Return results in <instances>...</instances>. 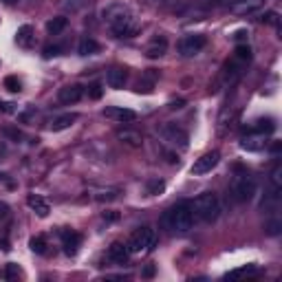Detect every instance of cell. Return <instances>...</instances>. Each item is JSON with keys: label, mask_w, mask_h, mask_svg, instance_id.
I'll return each mask as SVG.
<instances>
[{"label": "cell", "mask_w": 282, "mask_h": 282, "mask_svg": "<svg viewBox=\"0 0 282 282\" xmlns=\"http://www.w3.org/2000/svg\"><path fill=\"white\" fill-rule=\"evenodd\" d=\"M86 93H88V97H91V100H101V95H104V88H101L100 82H95V84H91V86L86 88Z\"/></svg>", "instance_id": "38"}, {"label": "cell", "mask_w": 282, "mask_h": 282, "mask_svg": "<svg viewBox=\"0 0 282 282\" xmlns=\"http://www.w3.org/2000/svg\"><path fill=\"white\" fill-rule=\"evenodd\" d=\"M108 27L117 38H133V35H137L139 29H141V24L134 20V16L130 14V11L124 16H119V18H115L113 22H108Z\"/></svg>", "instance_id": "5"}, {"label": "cell", "mask_w": 282, "mask_h": 282, "mask_svg": "<svg viewBox=\"0 0 282 282\" xmlns=\"http://www.w3.org/2000/svg\"><path fill=\"white\" fill-rule=\"evenodd\" d=\"M117 218H119V214H117V212H113V210L104 212V220H110V223H113V220H117Z\"/></svg>", "instance_id": "45"}, {"label": "cell", "mask_w": 282, "mask_h": 282, "mask_svg": "<svg viewBox=\"0 0 282 282\" xmlns=\"http://www.w3.org/2000/svg\"><path fill=\"white\" fill-rule=\"evenodd\" d=\"M271 187L282 190V166H280V163H278V166L271 170Z\"/></svg>", "instance_id": "36"}, {"label": "cell", "mask_w": 282, "mask_h": 282, "mask_svg": "<svg viewBox=\"0 0 282 282\" xmlns=\"http://www.w3.org/2000/svg\"><path fill=\"white\" fill-rule=\"evenodd\" d=\"M269 150H271L273 154H278V152H280V150H282V144H280V141H273V144H271V148H269Z\"/></svg>", "instance_id": "47"}, {"label": "cell", "mask_w": 282, "mask_h": 282, "mask_svg": "<svg viewBox=\"0 0 282 282\" xmlns=\"http://www.w3.org/2000/svg\"><path fill=\"white\" fill-rule=\"evenodd\" d=\"M190 207H192L196 218H201L203 223H214L220 216V201H218V196L212 194V192H205V194L196 196L194 201L190 203Z\"/></svg>", "instance_id": "2"}, {"label": "cell", "mask_w": 282, "mask_h": 282, "mask_svg": "<svg viewBox=\"0 0 282 282\" xmlns=\"http://www.w3.org/2000/svg\"><path fill=\"white\" fill-rule=\"evenodd\" d=\"M117 196H119V192H117V190H106V192L95 194V201H115Z\"/></svg>", "instance_id": "39"}, {"label": "cell", "mask_w": 282, "mask_h": 282, "mask_svg": "<svg viewBox=\"0 0 282 282\" xmlns=\"http://www.w3.org/2000/svg\"><path fill=\"white\" fill-rule=\"evenodd\" d=\"M0 133L5 134L7 139H11V141H22V139H24L22 130L16 128V126H2V130H0Z\"/></svg>", "instance_id": "31"}, {"label": "cell", "mask_w": 282, "mask_h": 282, "mask_svg": "<svg viewBox=\"0 0 282 282\" xmlns=\"http://www.w3.org/2000/svg\"><path fill=\"white\" fill-rule=\"evenodd\" d=\"M77 53H80V55H95V53H100V44H97L95 38L86 35V38H82V40H80Z\"/></svg>", "instance_id": "23"}, {"label": "cell", "mask_w": 282, "mask_h": 282, "mask_svg": "<svg viewBox=\"0 0 282 282\" xmlns=\"http://www.w3.org/2000/svg\"><path fill=\"white\" fill-rule=\"evenodd\" d=\"M7 216H9V205L0 201V220H5Z\"/></svg>", "instance_id": "42"}, {"label": "cell", "mask_w": 282, "mask_h": 282, "mask_svg": "<svg viewBox=\"0 0 282 282\" xmlns=\"http://www.w3.org/2000/svg\"><path fill=\"white\" fill-rule=\"evenodd\" d=\"M126 245H128L130 256H133V253H148V251H152V247L157 245V234H154V230H150V227H139V230L130 236V240Z\"/></svg>", "instance_id": "4"}, {"label": "cell", "mask_w": 282, "mask_h": 282, "mask_svg": "<svg viewBox=\"0 0 282 282\" xmlns=\"http://www.w3.org/2000/svg\"><path fill=\"white\" fill-rule=\"evenodd\" d=\"M234 60H236V62H240V64H245V66L251 62V49H249L247 42H245V44H236V49H234Z\"/></svg>", "instance_id": "26"}, {"label": "cell", "mask_w": 282, "mask_h": 282, "mask_svg": "<svg viewBox=\"0 0 282 282\" xmlns=\"http://www.w3.org/2000/svg\"><path fill=\"white\" fill-rule=\"evenodd\" d=\"M128 258H130V251L126 243H113L108 247V260H113L115 265H126Z\"/></svg>", "instance_id": "12"}, {"label": "cell", "mask_w": 282, "mask_h": 282, "mask_svg": "<svg viewBox=\"0 0 282 282\" xmlns=\"http://www.w3.org/2000/svg\"><path fill=\"white\" fill-rule=\"evenodd\" d=\"M29 247L33 253H38V256H42V253H47V238L44 236H33V238L29 240Z\"/></svg>", "instance_id": "28"}, {"label": "cell", "mask_w": 282, "mask_h": 282, "mask_svg": "<svg viewBox=\"0 0 282 282\" xmlns=\"http://www.w3.org/2000/svg\"><path fill=\"white\" fill-rule=\"evenodd\" d=\"M2 2H5V5H16L18 0H2Z\"/></svg>", "instance_id": "49"}, {"label": "cell", "mask_w": 282, "mask_h": 282, "mask_svg": "<svg viewBox=\"0 0 282 282\" xmlns=\"http://www.w3.org/2000/svg\"><path fill=\"white\" fill-rule=\"evenodd\" d=\"M27 205H29L31 210L40 216V218H47L49 212H51V205H49L40 194H29V196H27Z\"/></svg>", "instance_id": "16"}, {"label": "cell", "mask_w": 282, "mask_h": 282, "mask_svg": "<svg viewBox=\"0 0 282 282\" xmlns=\"http://www.w3.org/2000/svg\"><path fill=\"white\" fill-rule=\"evenodd\" d=\"M66 24H68V18H64V16L51 18V20L47 22V33H49V35H58V33H62V31L66 29Z\"/></svg>", "instance_id": "25"}, {"label": "cell", "mask_w": 282, "mask_h": 282, "mask_svg": "<svg viewBox=\"0 0 282 282\" xmlns=\"http://www.w3.org/2000/svg\"><path fill=\"white\" fill-rule=\"evenodd\" d=\"M154 273H157V267H154V265H148V267L144 269V278H152Z\"/></svg>", "instance_id": "44"}, {"label": "cell", "mask_w": 282, "mask_h": 282, "mask_svg": "<svg viewBox=\"0 0 282 282\" xmlns=\"http://www.w3.org/2000/svg\"><path fill=\"white\" fill-rule=\"evenodd\" d=\"M124 14H128V7L119 5V2H113V5H108V7L101 9V18H104L106 24L113 22L115 18H119V16H124Z\"/></svg>", "instance_id": "20"}, {"label": "cell", "mask_w": 282, "mask_h": 282, "mask_svg": "<svg viewBox=\"0 0 282 282\" xmlns=\"http://www.w3.org/2000/svg\"><path fill=\"white\" fill-rule=\"evenodd\" d=\"M159 223H161V227L167 230V232L187 234V232L192 230V225H194V212H192L190 203L183 201V203H179V205H174V207H170V210L163 212L161 218H159Z\"/></svg>", "instance_id": "1"}, {"label": "cell", "mask_w": 282, "mask_h": 282, "mask_svg": "<svg viewBox=\"0 0 282 282\" xmlns=\"http://www.w3.org/2000/svg\"><path fill=\"white\" fill-rule=\"evenodd\" d=\"M253 133H260V134H265V137H267V134H271L273 130H276V124H273V119H258L256 121V124H253Z\"/></svg>", "instance_id": "27"}, {"label": "cell", "mask_w": 282, "mask_h": 282, "mask_svg": "<svg viewBox=\"0 0 282 282\" xmlns=\"http://www.w3.org/2000/svg\"><path fill=\"white\" fill-rule=\"evenodd\" d=\"M256 194V179L251 174H236L232 179V185H230V196L234 199V203H247L253 199Z\"/></svg>", "instance_id": "3"}, {"label": "cell", "mask_w": 282, "mask_h": 282, "mask_svg": "<svg viewBox=\"0 0 282 282\" xmlns=\"http://www.w3.org/2000/svg\"><path fill=\"white\" fill-rule=\"evenodd\" d=\"M77 121V115L75 113H66V115H60V117H55V119L49 124V130H53V133H62V130H66V128H71L73 124Z\"/></svg>", "instance_id": "18"}, {"label": "cell", "mask_w": 282, "mask_h": 282, "mask_svg": "<svg viewBox=\"0 0 282 282\" xmlns=\"http://www.w3.org/2000/svg\"><path fill=\"white\" fill-rule=\"evenodd\" d=\"M16 44L22 49H31L35 44V35H33V27H31V24H22V27L16 31Z\"/></svg>", "instance_id": "14"}, {"label": "cell", "mask_w": 282, "mask_h": 282, "mask_svg": "<svg viewBox=\"0 0 282 282\" xmlns=\"http://www.w3.org/2000/svg\"><path fill=\"white\" fill-rule=\"evenodd\" d=\"M218 161H220V152H218V150H212V152L201 154V157L194 161V166H192V174H196V177H199V174L212 172V170L218 166Z\"/></svg>", "instance_id": "8"}, {"label": "cell", "mask_w": 282, "mask_h": 282, "mask_svg": "<svg viewBox=\"0 0 282 282\" xmlns=\"http://www.w3.org/2000/svg\"><path fill=\"white\" fill-rule=\"evenodd\" d=\"M2 84H5V88L9 93H20V91H22V84H20V80H18V77H14V75L5 77V82H2Z\"/></svg>", "instance_id": "32"}, {"label": "cell", "mask_w": 282, "mask_h": 282, "mask_svg": "<svg viewBox=\"0 0 282 282\" xmlns=\"http://www.w3.org/2000/svg\"><path fill=\"white\" fill-rule=\"evenodd\" d=\"M236 119H238V110L234 108H225L218 117V134H227V130L234 128Z\"/></svg>", "instance_id": "15"}, {"label": "cell", "mask_w": 282, "mask_h": 282, "mask_svg": "<svg viewBox=\"0 0 282 282\" xmlns=\"http://www.w3.org/2000/svg\"><path fill=\"white\" fill-rule=\"evenodd\" d=\"M5 276H7V280H18V278H22V269L16 263H9L5 269Z\"/></svg>", "instance_id": "35"}, {"label": "cell", "mask_w": 282, "mask_h": 282, "mask_svg": "<svg viewBox=\"0 0 282 282\" xmlns=\"http://www.w3.org/2000/svg\"><path fill=\"white\" fill-rule=\"evenodd\" d=\"M126 80H128V73H126V68H119V66L110 68L108 75H106V82H108V86H110V88H117V91L126 86Z\"/></svg>", "instance_id": "17"}, {"label": "cell", "mask_w": 282, "mask_h": 282, "mask_svg": "<svg viewBox=\"0 0 282 282\" xmlns=\"http://www.w3.org/2000/svg\"><path fill=\"white\" fill-rule=\"evenodd\" d=\"M207 44V38L201 33H190V35H183L181 42H179V53L183 58H194L196 53H201Z\"/></svg>", "instance_id": "6"}, {"label": "cell", "mask_w": 282, "mask_h": 282, "mask_svg": "<svg viewBox=\"0 0 282 282\" xmlns=\"http://www.w3.org/2000/svg\"><path fill=\"white\" fill-rule=\"evenodd\" d=\"M161 137L166 141H170L172 146H179V148L185 150L190 146V134L177 124H163L161 126Z\"/></svg>", "instance_id": "7"}, {"label": "cell", "mask_w": 282, "mask_h": 282, "mask_svg": "<svg viewBox=\"0 0 282 282\" xmlns=\"http://www.w3.org/2000/svg\"><path fill=\"white\" fill-rule=\"evenodd\" d=\"M104 117H110V119H117L121 124H130V121L137 119V113L130 108H119V106H110V108H104Z\"/></svg>", "instance_id": "11"}, {"label": "cell", "mask_w": 282, "mask_h": 282, "mask_svg": "<svg viewBox=\"0 0 282 282\" xmlns=\"http://www.w3.org/2000/svg\"><path fill=\"white\" fill-rule=\"evenodd\" d=\"M265 146H267V137L260 134V133H253V130L240 139V148L247 150V152H258V150H263Z\"/></svg>", "instance_id": "10"}, {"label": "cell", "mask_w": 282, "mask_h": 282, "mask_svg": "<svg viewBox=\"0 0 282 282\" xmlns=\"http://www.w3.org/2000/svg\"><path fill=\"white\" fill-rule=\"evenodd\" d=\"M84 97V88L80 86V84H66V86H62L58 91V100H60V104H66V106H71V104H77V101Z\"/></svg>", "instance_id": "9"}, {"label": "cell", "mask_w": 282, "mask_h": 282, "mask_svg": "<svg viewBox=\"0 0 282 282\" xmlns=\"http://www.w3.org/2000/svg\"><path fill=\"white\" fill-rule=\"evenodd\" d=\"M280 230H282L280 218H271V220H267V225H265V232H267L269 236H278Z\"/></svg>", "instance_id": "34"}, {"label": "cell", "mask_w": 282, "mask_h": 282, "mask_svg": "<svg viewBox=\"0 0 282 282\" xmlns=\"http://www.w3.org/2000/svg\"><path fill=\"white\" fill-rule=\"evenodd\" d=\"M0 113H16V104H11V101H0Z\"/></svg>", "instance_id": "40"}, {"label": "cell", "mask_w": 282, "mask_h": 282, "mask_svg": "<svg viewBox=\"0 0 282 282\" xmlns=\"http://www.w3.org/2000/svg\"><path fill=\"white\" fill-rule=\"evenodd\" d=\"M247 31H245V29H240V31H236V33H234V40H236V42H243V40H247Z\"/></svg>", "instance_id": "43"}, {"label": "cell", "mask_w": 282, "mask_h": 282, "mask_svg": "<svg viewBox=\"0 0 282 282\" xmlns=\"http://www.w3.org/2000/svg\"><path fill=\"white\" fill-rule=\"evenodd\" d=\"M256 267L253 265H247V267H243V269H234V271H230L225 278H238V276H256Z\"/></svg>", "instance_id": "33"}, {"label": "cell", "mask_w": 282, "mask_h": 282, "mask_svg": "<svg viewBox=\"0 0 282 282\" xmlns=\"http://www.w3.org/2000/svg\"><path fill=\"white\" fill-rule=\"evenodd\" d=\"M163 190H166V183H163L161 179H150V181L146 183V192H148L150 196H157V194H161Z\"/></svg>", "instance_id": "29"}, {"label": "cell", "mask_w": 282, "mask_h": 282, "mask_svg": "<svg viewBox=\"0 0 282 282\" xmlns=\"http://www.w3.org/2000/svg\"><path fill=\"white\" fill-rule=\"evenodd\" d=\"M183 104H185V101H183V100H177V101H170V106H167V108H183Z\"/></svg>", "instance_id": "48"}, {"label": "cell", "mask_w": 282, "mask_h": 282, "mask_svg": "<svg viewBox=\"0 0 282 282\" xmlns=\"http://www.w3.org/2000/svg\"><path fill=\"white\" fill-rule=\"evenodd\" d=\"M62 245H64V253H66V256H75L80 245H82V236L77 234V232L64 230L62 232Z\"/></svg>", "instance_id": "13"}, {"label": "cell", "mask_w": 282, "mask_h": 282, "mask_svg": "<svg viewBox=\"0 0 282 282\" xmlns=\"http://www.w3.org/2000/svg\"><path fill=\"white\" fill-rule=\"evenodd\" d=\"M84 5H86V0H60V7L64 11H71V14H77Z\"/></svg>", "instance_id": "30"}, {"label": "cell", "mask_w": 282, "mask_h": 282, "mask_svg": "<svg viewBox=\"0 0 282 282\" xmlns=\"http://www.w3.org/2000/svg\"><path fill=\"white\" fill-rule=\"evenodd\" d=\"M260 5H263V0H234V2H232V11L238 14V16H243V14H251V11H256Z\"/></svg>", "instance_id": "19"}, {"label": "cell", "mask_w": 282, "mask_h": 282, "mask_svg": "<svg viewBox=\"0 0 282 282\" xmlns=\"http://www.w3.org/2000/svg\"><path fill=\"white\" fill-rule=\"evenodd\" d=\"M166 154V159H167V163H179V157L174 152H163Z\"/></svg>", "instance_id": "46"}, {"label": "cell", "mask_w": 282, "mask_h": 282, "mask_svg": "<svg viewBox=\"0 0 282 282\" xmlns=\"http://www.w3.org/2000/svg\"><path fill=\"white\" fill-rule=\"evenodd\" d=\"M263 22L269 24V27H280V16H278V11H267V14L263 16Z\"/></svg>", "instance_id": "37"}, {"label": "cell", "mask_w": 282, "mask_h": 282, "mask_svg": "<svg viewBox=\"0 0 282 282\" xmlns=\"http://www.w3.org/2000/svg\"><path fill=\"white\" fill-rule=\"evenodd\" d=\"M166 49H167V40L166 38H154L152 42H150V47L146 49V55H148L150 60L161 58L163 53H166Z\"/></svg>", "instance_id": "22"}, {"label": "cell", "mask_w": 282, "mask_h": 282, "mask_svg": "<svg viewBox=\"0 0 282 282\" xmlns=\"http://www.w3.org/2000/svg\"><path fill=\"white\" fill-rule=\"evenodd\" d=\"M60 53V47H55V44H53V47H44V58H53V55H58Z\"/></svg>", "instance_id": "41"}, {"label": "cell", "mask_w": 282, "mask_h": 282, "mask_svg": "<svg viewBox=\"0 0 282 282\" xmlns=\"http://www.w3.org/2000/svg\"><path fill=\"white\" fill-rule=\"evenodd\" d=\"M117 139H119L121 144H126V146H130V148H141V134L139 133H134V130H119L117 133Z\"/></svg>", "instance_id": "21"}, {"label": "cell", "mask_w": 282, "mask_h": 282, "mask_svg": "<svg viewBox=\"0 0 282 282\" xmlns=\"http://www.w3.org/2000/svg\"><path fill=\"white\" fill-rule=\"evenodd\" d=\"M159 77V71H154V68H148V71L144 73V82H139V93H152V86L154 82H157Z\"/></svg>", "instance_id": "24"}]
</instances>
